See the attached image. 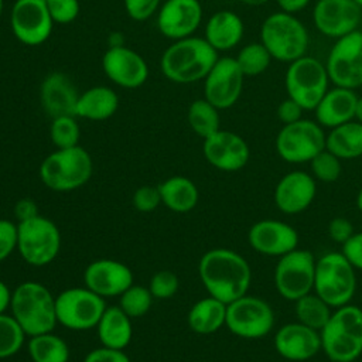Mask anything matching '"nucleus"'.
Here are the masks:
<instances>
[{
	"label": "nucleus",
	"mask_w": 362,
	"mask_h": 362,
	"mask_svg": "<svg viewBox=\"0 0 362 362\" xmlns=\"http://www.w3.org/2000/svg\"><path fill=\"white\" fill-rule=\"evenodd\" d=\"M198 273L208 296L225 304L245 296L252 281L247 260L240 253L225 247L205 252L199 260Z\"/></svg>",
	"instance_id": "f257e3e1"
},
{
	"label": "nucleus",
	"mask_w": 362,
	"mask_h": 362,
	"mask_svg": "<svg viewBox=\"0 0 362 362\" xmlns=\"http://www.w3.org/2000/svg\"><path fill=\"white\" fill-rule=\"evenodd\" d=\"M218 58V51L205 38L191 35L175 40L163 52L160 68L171 82L194 83L205 79Z\"/></svg>",
	"instance_id": "f03ea898"
},
{
	"label": "nucleus",
	"mask_w": 362,
	"mask_h": 362,
	"mask_svg": "<svg viewBox=\"0 0 362 362\" xmlns=\"http://www.w3.org/2000/svg\"><path fill=\"white\" fill-rule=\"evenodd\" d=\"M320 337L331 362H356L362 355V308L351 303L334 308Z\"/></svg>",
	"instance_id": "7ed1b4c3"
},
{
	"label": "nucleus",
	"mask_w": 362,
	"mask_h": 362,
	"mask_svg": "<svg viewBox=\"0 0 362 362\" xmlns=\"http://www.w3.org/2000/svg\"><path fill=\"white\" fill-rule=\"evenodd\" d=\"M10 310L28 337L51 332L58 324L55 297L38 281L18 284L11 294Z\"/></svg>",
	"instance_id": "20e7f679"
},
{
	"label": "nucleus",
	"mask_w": 362,
	"mask_h": 362,
	"mask_svg": "<svg viewBox=\"0 0 362 362\" xmlns=\"http://www.w3.org/2000/svg\"><path fill=\"white\" fill-rule=\"evenodd\" d=\"M260 42L273 59L290 64L307 55L310 37L305 25L294 14L276 11L262 23Z\"/></svg>",
	"instance_id": "39448f33"
},
{
	"label": "nucleus",
	"mask_w": 362,
	"mask_h": 362,
	"mask_svg": "<svg viewBox=\"0 0 362 362\" xmlns=\"http://www.w3.org/2000/svg\"><path fill=\"white\" fill-rule=\"evenodd\" d=\"M93 171L89 153L79 144L57 148L40 164V178L52 191L68 192L85 185Z\"/></svg>",
	"instance_id": "423d86ee"
},
{
	"label": "nucleus",
	"mask_w": 362,
	"mask_h": 362,
	"mask_svg": "<svg viewBox=\"0 0 362 362\" xmlns=\"http://www.w3.org/2000/svg\"><path fill=\"white\" fill-rule=\"evenodd\" d=\"M355 267L342 252H328L317 257L314 293L332 308L349 304L356 291Z\"/></svg>",
	"instance_id": "0eeeda50"
},
{
	"label": "nucleus",
	"mask_w": 362,
	"mask_h": 362,
	"mask_svg": "<svg viewBox=\"0 0 362 362\" xmlns=\"http://www.w3.org/2000/svg\"><path fill=\"white\" fill-rule=\"evenodd\" d=\"M329 76L325 64L314 57L304 55L288 64L284 85L287 96L304 110H314L328 90Z\"/></svg>",
	"instance_id": "6e6552de"
},
{
	"label": "nucleus",
	"mask_w": 362,
	"mask_h": 362,
	"mask_svg": "<svg viewBox=\"0 0 362 362\" xmlns=\"http://www.w3.org/2000/svg\"><path fill=\"white\" fill-rule=\"evenodd\" d=\"M17 250L31 266L51 263L61 250V232L58 226L42 215L17 223Z\"/></svg>",
	"instance_id": "1a4fd4ad"
},
{
	"label": "nucleus",
	"mask_w": 362,
	"mask_h": 362,
	"mask_svg": "<svg viewBox=\"0 0 362 362\" xmlns=\"http://www.w3.org/2000/svg\"><path fill=\"white\" fill-rule=\"evenodd\" d=\"M327 133L315 120L300 119L283 124L276 136V151L287 163H310L325 148Z\"/></svg>",
	"instance_id": "9d476101"
},
{
	"label": "nucleus",
	"mask_w": 362,
	"mask_h": 362,
	"mask_svg": "<svg viewBox=\"0 0 362 362\" xmlns=\"http://www.w3.org/2000/svg\"><path fill=\"white\" fill-rule=\"evenodd\" d=\"M317 257L311 250L296 247L279 257L274 267V287L277 293L296 301L314 290Z\"/></svg>",
	"instance_id": "9b49d317"
},
{
	"label": "nucleus",
	"mask_w": 362,
	"mask_h": 362,
	"mask_svg": "<svg viewBox=\"0 0 362 362\" xmlns=\"http://www.w3.org/2000/svg\"><path fill=\"white\" fill-rule=\"evenodd\" d=\"M106 307L105 298L88 287L66 288L55 297L57 321L74 331L96 328Z\"/></svg>",
	"instance_id": "f8f14e48"
},
{
	"label": "nucleus",
	"mask_w": 362,
	"mask_h": 362,
	"mask_svg": "<svg viewBox=\"0 0 362 362\" xmlns=\"http://www.w3.org/2000/svg\"><path fill=\"white\" fill-rule=\"evenodd\" d=\"M225 325L239 338L259 339L272 331L274 311L266 300L246 293L226 304Z\"/></svg>",
	"instance_id": "ddd939ff"
},
{
	"label": "nucleus",
	"mask_w": 362,
	"mask_h": 362,
	"mask_svg": "<svg viewBox=\"0 0 362 362\" xmlns=\"http://www.w3.org/2000/svg\"><path fill=\"white\" fill-rule=\"evenodd\" d=\"M325 68L335 86L358 89L362 86V30L335 40Z\"/></svg>",
	"instance_id": "4468645a"
},
{
	"label": "nucleus",
	"mask_w": 362,
	"mask_h": 362,
	"mask_svg": "<svg viewBox=\"0 0 362 362\" xmlns=\"http://www.w3.org/2000/svg\"><path fill=\"white\" fill-rule=\"evenodd\" d=\"M10 27L14 37L25 45L45 42L54 27L47 0H16L10 11Z\"/></svg>",
	"instance_id": "2eb2a0df"
},
{
	"label": "nucleus",
	"mask_w": 362,
	"mask_h": 362,
	"mask_svg": "<svg viewBox=\"0 0 362 362\" xmlns=\"http://www.w3.org/2000/svg\"><path fill=\"white\" fill-rule=\"evenodd\" d=\"M245 75L232 57H219L204 79V98L219 110L232 107L240 98Z\"/></svg>",
	"instance_id": "dca6fc26"
},
{
	"label": "nucleus",
	"mask_w": 362,
	"mask_h": 362,
	"mask_svg": "<svg viewBox=\"0 0 362 362\" xmlns=\"http://www.w3.org/2000/svg\"><path fill=\"white\" fill-rule=\"evenodd\" d=\"M361 20L362 8L354 0H317L313 8L315 28L335 40L358 30Z\"/></svg>",
	"instance_id": "f3484780"
},
{
	"label": "nucleus",
	"mask_w": 362,
	"mask_h": 362,
	"mask_svg": "<svg viewBox=\"0 0 362 362\" xmlns=\"http://www.w3.org/2000/svg\"><path fill=\"white\" fill-rule=\"evenodd\" d=\"M202 153L212 167L226 173L242 170L250 158V148L245 139L222 129L204 139Z\"/></svg>",
	"instance_id": "a211bd4d"
},
{
	"label": "nucleus",
	"mask_w": 362,
	"mask_h": 362,
	"mask_svg": "<svg viewBox=\"0 0 362 362\" xmlns=\"http://www.w3.org/2000/svg\"><path fill=\"white\" fill-rule=\"evenodd\" d=\"M105 75L116 85L127 89L141 86L148 78L144 58L124 45H112L102 57Z\"/></svg>",
	"instance_id": "6ab92c4d"
},
{
	"label": "nucleus",
	"mask_w": 362,
	"mask_h": 362,
	"mask_svg": "<svg viewBox=\"0 0 362 362\" xmlns=\"http://www.w3.org/2000/svg\"><path fill=\"white\" fill-rule=\"evenodd\" d=\"M247 240L257 253L280 257L298 247L300 238L298 232L283 221L260 219L250 226Z\"/></svg>",
	"instance_id": "aec40b11"
},
{
	"label": "nucleus",
	"mask_w": 362,
	"mask_h": 362,
	"mask_svg": "<svg viewBox=\"0 0 362 362\" xmlns=\"http://www.w3.org/2000/svg\"><path fill=\"white\" fill-rule=\"evenodd\" d=\"M202 21L199 0H165L157 11L160 33L171 40L194 35Z\"/></svg>",
	"instance_id": "412c9836"
},
{
	"label": "nucleus",
	"mask_w": 362,
	"mask_h": 362,
	"mask_svg": "<svg viewBox=\"0 0 362 362\" xmlns=\"http://www.w3.org/2000/svg\"><path fill=\"white\" fill-rule=\"evenodd\" d=\"M317 195V181L305 171L294 170L284 174L274 188V204L286 215L304 212Z\"/></svg>",
	"instance_id": "4be33fe9"
},
{
	"label": "nucleus",
	"mask_w": 362,
	"mask_h": 362,
	"mask_svg": "<svg viewBox=\"0 0 362 362\" xmlns=\"http://www.w3.org/2000/svg\"><path fill=\"white\" fill-rule=\"evenodd\" d=\"M83 280L85 287L103 298L119 297L133 284V273L119 260L98 259L86 266Z\"/></svg>",
	"instance_id": "5701e85b"
},
{
	"label": "nucleus",
	"mask_w": 362,
	"mask_h": 362,
	"mask_svg": "<svg viewBox=\"0 0 362 362\" xmlns=\"http://www.w3.org/2000/svg\"><path fill=\"white\" fill-rule=\"evenodd\" d=\"M276 352L287 361L304 362L321 351L320 332L296 321L287 322L274 334Z\"/></svg>",
	"instance_id": "b1692460"
},
{
	"label": "nucleus",
	"mask_w": 362,
	"mask_h": 362,
	"mask_svg": "<svg viewBox=\"0 0 362 362\" xmlns=\"http://www.w3.org/2000/svg\"><path fill=\"white\" fill-rule=\"evenodd\" d=\"M79 93L66 74L51 72L41 82L40 100L44 112L51 117L75 116Z\"/></svg>",
	"instance_id": "393cba45"
},
{
	"label": "nucleus",
	"mask_w": 362,
	"mask_h": 362,
	"mask_svg": "<svg viewBox=\"0 0 362 362\" xmlns=\"http://www.w3.org/2000/svg\"><path fill=\"white\" fill-rule=\"evenodd\" d=\"M358 95L354 89L335 86L328 88L315 106V122L321 127L332 129L355 119Z\"/></svg>",
	"instance_id": "a878e982"
},
{
	"label": "nucleus",
	"mask_w": 362,
	"mask_h": 362,
	"mask_svg": "<svg viewBox=\"0 0 362 362\" xmlns=\"http://www.w3.org/2000/svg\"><path fill=\"white\" fill-rule=\"evenodd\" d=\"M243 33V21L236 13L230 10H219L206 21L204 38L219 52L235 48L242 41Z\"/></svg>",
	"instance_id": "bb28decb"
},
{
	"label": "nucleus",
	"mask_w": 362,
	"mask_h": 362,
	"mask_svg": "<svg viewBox=\"0 0 362 362\" xmlns=\"http://www.w3.org/2000/svg\"><path fill=\"white\" fill-rule=\"evenodd\" d=\"M132 318L119 307H106L98 325V337L103 346L124 349L132 341Z\"/></svg>",
	"instance_id": "cd10ccee"
},
{
	"label": "nucleus",
	"mask_w": 362,
	"mask_h": 362,
	"mask_svg": "<svg viewBox=\"0 0 362 362\" xmlns=\"http://www.w3.org/2000/svg\"><path fill=\"white\" fill-rule=\"evenodd\" d=\"M119 107L117 93L107 86H92L79 93L76 103V117L88 120H106Z\"/></svg>",
	"instance_id": "c85d7f7f"
},
{
	"label": "nucleus",
	"mask_w": 362,
	"mask_h": 362,
	"mask_svg": "<svg viewBox=\"0 0 362 362\" xmlns=\"http://www.w3.org/2000/svg\"><path fill=\"white\" fill-rule=\"evenodd\" d=\"M187 321L189 328L197 334H214L225 325L226 304L212 296L204 297L191 307Z\"/></svg>",
	"instance_id": "c756f323"
},
{
	"label": "nucleus",
	"mask_w": 362,
	"mask_h": 362,
	"mask_svg": "<svg viewBox=\"0 0 362 362\" xmlns=\"http://www.w3.org/2000/svg\"><path fill=\"white\" fill-rule=\"evenodd\" d=\"M161 202L173 212L185 214L192 211L199 199L197 185L187 177L174 175L158 185Z\"/></svg>",
	"instance_id": "7c9ffc66"
},
{
	"label": "nucleus",
	"mask_w": 362,
	"mask_h": 362,
	"mask_svg": "<svg viewBox=\"0 0 362 362\" xmlns=\"http://www.w3.org/2000/svg\"><path fill=\"white\" fill-rule=\"evenodd\" d=\"M325 148L341 160H354L362 156V123L349 120L329 129L325 137Z\"/></svg>",
	"instance_id": "2f4dec72"
},
{
	"label": "nucleus",
	"mask_w": 362,
	"mask_h": 362,
	"mask_svg": "<svg viewBox=\"0 0 362 362\" xmlns=\"http://www.w3.org/2000/svg\"><path fill=\"white\" fill-rule=\"evenodd\" d=\"M28 354L33 362H68V344L51 332L30 337Z\"/></svg>",
	"instance_id": "473e14b6"
},
{
	"label": "nucleus",
	"mask_w": 362,
	"mask_h": 362,
	"mask_svg": "<svg viewBox=\"0 0 362 362\" xmlns=\"http://www.w3.org/2000/svg\"><path fill=\"white\" fill-rule=\"evenodd\" d=\"M294 311L298 322L320 332L328 322L334 308L311 291L294 301Z\"/></svg>",
	"instance_id": "72a5a7b5"
},
{
	"label": "nucleus",
	"mask_w": 362,
	"mask_h": 362,
	"mask_svg": "<svg viewBox=\"0 0 362 362\" xmlns=\"http://www.w3.org/2000/svg\"><path fill=\"white\" fill-rule=\"evenodd\" d=\"M187 120L195 134L206 139L221 129L219 109L205 98L194 100L187 112Z\"/></svg>",
	"instance_id": "f704fd0d"
},
{
	"label": "nucleus",
	"mask_w": 362,
	"mask_h": 362,
	"mask_svg": "<svg viewBox=\"0 0 362 362\" xmlns=\"http://www.w3.org/2000/svg\"><path fill=\"white\" fill-rule=\"evenodd\" d=\"M235 59L245 76H257L267 71L273 58L260 41H255L242 47Z\"/></svg>",
	"instance_id": "c9c22d12"
},
{
	"label": "nucleus",
	"mask_w": 362,
	"mask_h": 362,
	"mask_svg": "<svg viewBox=\"0 0 362 362\" xmlns=\"http://www.w3.org/2000/svg\"><path fill=\"white\" fill-rule=\"evenodd\" d=\"M25 332L11 314H0V359L17 354L25 339Z\"/></svg>",
	"instance_id": "e433bc0d"
},
{
	"label": "nucleus",
	"mask_w": 362,
	"mask_h": 362,
	"mask_svg": "<svg viewBox=\"0 0 362 362\" xmlns=\"http://www.w3.org/2000/svg\"><path fill=\"white\" fill-rule=\"evenodd\" d=\"M119 297V307L130 318H137L147 314L151 308L154 298L148 287H143L134 283L129 288H126Z\"/></svg>",
	"instance_id": "4c0bfd02"
},
{
	"label": "nucleus",
	"mask_w": 362,
	"mask_h": 362,
	"mask_svg": "<svg viewBox=\"0 0 362 362\" xmlns=\"http://www.w3.org/2000/svg\"><path fill=\"white\" fill-rule=\"evenodd\" d=\"M49 136L57 148H69L79 144V126L75 116H59L52 119Z\"/></svg>",
	"instance_id": "58836bf2"
},
{
	"label": "nucleus",
	"mask_w": 362,
	"mask_h": 362,
	"mask_svg": "<svg viewBox=\"0 0 362 362\" xmlns=\"http://www.w3.org/2000/svg\"><path fill=\"white\" fill-rule=\"evenodd\" d=\"M342 160L337 157L329 150L324 148L320 151L311 161V175L315 178V181L321 182H335L342 173Z\"/></svg>",
	"instance_id": "ea45409f"
},
{
	"label": "nucleus",
	"mask_w": 362,
	"mask_h": 362,
	"mask_svg": "<svg viewBox=\"0 0 362 362\" xmlns=\"http://www.w3.org/2000/svg\"><path fill=\"white\" fill-rule=\"evenodd\" d=\"M148 290L154 298H170L178 290V277L171 270H160L150 279Z\"/></svg>",
	"instance_id": "a19ab883"
},
{
	"label": "nucleus",
	"mask_w": 362,
	"mask_h": 362,
	"mask_svg": "<svg viewBox=\"0 0 362 362\" xmlns=\"http://www.w3.org/2000/svg\"><path fill=\"white\" fill-rule=\"evenodd\" d=\"M47 7L54 23L69 24L76 20L81 6L78 0H47Z\"/></svg>",
	"instance_id": "79ce46f5"
},
{
	"label": "nucleus",
	"mask_w": 362,
	"mask_h": 362,
	"mask_svg": "<svg viewBox=\"0 0 362 362\" xmlns=\"http://www.w3.org/2000/svg\"><path fill=\"white\" fill-rule=\"evenodd\" d=\"M161 204L158 185L139 187L133 194V205L139 212H151Z\"/></svg>",
	"instance_id": "37998d69"
},
{
	"label": "nucleus",
	"mask_w": 362,
	"mask_h": 362,
	"mask_svg": "<svg viewBox=\"0 0 362 362\" xmlns=\"http://www.w3.org/2000/svg\"><path fill=\"white\" fill-rule=\"evenodd\" d=\"M161 0H123L127 16L134 21L150 18L160 8Z\"/></svg>",
	"instance_id": "c03bdc74"
},
{
	"label": "nucleus",
	"mask_w": 362,
	"mask_h": 362,
	"mask_svg": "<svg viewBox=\"0 0 362 362\" xmlns=\"http://www.w3.org/2000/svg\"><path fill=\"white\" fill-rule=\"evenodd\" d=\"M17 223L0 219V262L7 259L17 249Z\"/></svg>",
	"instance_id": "a18cd8bd"
},
{
	"label": "nucleus",
	"mask_w": 362,
	"mask_h": 362,
	"mask_svg": "<svg viewBox=\"0 0 362 362\" xmlns=\"http://www.w3.org/2000/svg\"><path fill=\"white\" fill-rule=\"evenodd\" d=\"M328 235L329 238L339 245H344L355 232L354 225L348 218L344 216H335L328 223Z\"/></svg>",
	"instance_id": "49530a36"
},
{
	"label": "nucleus",
	"mask_w": 362,
	"mask_h": 362,
	"mask_svg": "<svg viewBox=\"0 0 362 362\" xmlns=\"http://www.w3.org/2000/svg\"><path fill=\"white\" fill-rule=\"evenodd\" d=\"M341 252L356 270H362V232H354V235L341 245Z\"/></svg>",
	"instance_id": "de8ad7c7"
},
{
	"label": "nucleus",
	"mask_w": 362,
	"mask_h": 362,
	"mask_svg": "<svg viewBox=\"0 0 362 362\" xmlns=\"http://www.w3.org/2000/svg\"><path fill=\"white\" fill-rule=\"evenodd\" d=\"M83 362H130V358L124 354L123 349L100 346L92 349L83 359Z\"/></svg>",
	"instance_id": "09e8293b"
},
{
	"label": "nucleus",
	"mask_w": 362,
	"mask_h": 362,
	"mask_svg": "<svg viewBox=\"0 0 362 362\" xmlns=\"http://www.w3.org/2000/svg\"><path fill=\"white\" fill-rule=\"evenodd\" d=\"M303 112H304V109L296 100H293L291 98L287 96L286 99H283L279 103L276 115H277V119L280 123L290 124V123H294V122L303 119Z\"/></svg>",
	"instance_id": "8fccbe9b"
},
{
	"label": "nucleus",
	"mask_w": 362,
	"mask_h": 362,
	"mask_svg": "<svg viewBox=\"0 0 362 362\" xmlns=\"http://www.w3.org/2000/svg\"><path fill=\"white\" fill-rule=\"evenodd\" d=\"M38 215V206L31 198H21L14 205V216L17 219V223L33 219Z\"/></svg>",
	"instance_id": "3c124183"
},
{
	"label": "nucleus",
	"mask_w": 362,
	"mask_h": 362,
	"mask_svg": "<svg viewBox=\"0 0 362 362\" xmlns=\"http://www.w3.org/2000/svg\"><path fill=\"white\" fill-rule=\"evenodd\" d=\"M311 0H276L280 11L296 14L305 8Z\"/></svg>",
	"instance_id": "603ef678"
},
{
	"label": "nucleus",
	"mask_w": 362,
	"mask_h": 362,
	"mask_svg": "<svg viewBox=\"0 0 362 362\" xmlns=\"http://www.w3.org/2000/svg\"><path fill=\"white\" fill-rule=\"evenodd\" d=\"M11 294H13V291H10L8 286L0 280V314L6 313L10 308Z\"/></svg>",
	"instance_id": "864d4df0"
},
{
	"label": "nucleus",
	"mask_w": 362,
	"mask_h": 362,
	"mask_svg": "<svg viewBox=\"0 0 362 362\" xmlns=\"http://www.w3.org/2000/svg\"><path fill=\"white\" fill-rule=\"evenodd\" d=\"M355 120L362 123V96H358L356 107H355Z\"/></svg>",
	"instance_id": "5fc2aeb1"
},
{
	"label": "nucleus",
	"mask_w": 362,
	"mask_h": 362,
	"mask_svg": "<svg viewBox=\"0 0 362 362\" xmlns=\"http://www.w3.org/2000/svg\"><path fill=\"white\" fill-rule=\"evenodd\" d=\"M239 1L246 6H263V4L269 3L270 0H239Z\"/></svg>",
	"instance_id": "6e6d98bb"
},
{
	"label": "nucleus",
	"mask_w": 362,
	"mask_h": 362,
	"mask_svg": "<svg viewBox=\"0 0 362 362\" xmlns=\"http://www.w3.org/2000/svg\"><path fill=\"white\" fill-rule=\"evenodd\" d=\"M355 201H356V208L359 209V212H362V188L358 191Z\"/></svg>",
	"instance_id": "4d7b16f0"
},
{
	"label": "nucleus",
	"mask_w": 362,
	"mask_h": 362,
	"mask_svg": "<svg viewBox=\"0 0 362 362\" xmlns=\"http://www.w3.org/2000/svg\"><path fill=\"white\" fill-rule=\"evenodd\" d=\"M3 6H4V1L0 0V17H1V13H3Z\"/></svg>",
	"instance_id": "13d9d810"
},
{
	"label": "nucleus",
	"mask_w": 362,
	"mask_h": 362,
	"mask_svg": "<svg viewBox=\"0 0 362 362\" xmlns=\"http://www.w3.org/2000/svg\"><path fill=\"white\" fill-rule=\"evenodd\" d=\"M354 1H355V3L362 8V0H354Z\"/></svg>",
	"instance_id": "bf43d9fd"
}]
</instances>
